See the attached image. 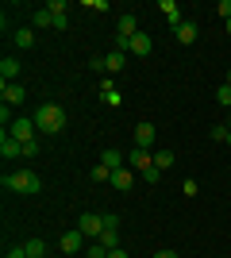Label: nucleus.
<instances>
[{"label":"nucleus","instance_id":"1","mask_svg":"<svg viewBox=\"0 0 231 258\" xmlns=\"http://www.w3.org/2000/svg\"><path fill=\"white\" fill-rule=\"evenodd\" d=\"M4 189H12V193H23V197H39V189H43V181H39V173L35 170H12L4 173Z\"/></svg>","mask_w":231,"mask_h":258},{"label":"nucleus","instance_id":"2","mask_svg":"<svg viewBox=\"0 0 231 258\" xmlns=\"http://www.w3.org/2000/svg\"><path fill=\"white\" fill-rule=\"evenodd\" d=\"M31 119H35V127L43 131V135H58V131L66 127V112H62V104H39Z\"/></svg>","mask_w":231,"mask_h":258},{"label":"nucleus","instance_id":"3","mask_svg":"<svg viewBox=\"0 0 231 258\" xmlns=\"http://www.w3.org/2000/svg\"><path fill=\"white\" fill-rule=\"evenodd\" d=\"M150 46H154V39H150L146 31H139L135 39H123V35H116V50L135 54V58H146V54H150Z\"/></svg>","mask_w":231,"mask_h":258},{"label":"nucleus","instance_id":"4","mask_svg":"<svg viewBox=\"0 0 231 258\" xmlns=\"http://www.w3.org/2000/svg\"><path fill=\"white\" fill-rule=\"evenodd\" d=\"M35 131H39V127H35V119H27V116H23V119H12L8 135H12V139H20L23 147H27V143H35Z\"/></svg>","mask_w":231,"mask_h":258},{"label":"nucleus","instance_id":"5","mask_svg":"<svg viewBox=\"0 0 231 258\" xmlns=\"http://www.w3.org/2000/svg\"><path fill=\"white\" fill-rule=\"evenodd\" d=\"M77 231L85 239H100V231H104V216H97V212H85L81 220H77Z\"/></svg>","mask_w":231,"mask_h":258},{"label":"nucleus","instance_id":"6","mask_svg":"<svg viewBox=\"0 0 231 258\" xmlns=\"http://www.w3.org/2000/svg\"><path fill=\"white\" fill-rule=\"evenodd\" d=\"M0 100L8 108H16V104L27 100V93H23V85H16V81H0Z\"/></svg>","mask_w":231,"mask_h":258},{"label":"nucleus","instance_id":"7","mask_svg":"<svg viewBox=\"0 0 231 258\" xmlns=\"http://www.w3.org/2000/svg\"><path fill=\"white\" fill-rule=\"evenodd\" d=\"M58 247H62V254H81V250H85V235H81V231H66V235L58 239Z\"/></svg>","mask_w":231,"mask_h":258},{"label":"nucleus","instance_id":"8","mask_svg":"<svg viewBox=\"0 0 231 258\" xmlns=\"http://www.w3.org/2000/svg\"><path fill=\"white\" fill-rule=\"evenodd\" d=\"M0 154H4V158H23V143L20 139H12L8 131H4V135H0Z\"/></svg>","mask_w":231,"mask_h":258},{"label":"nucleus","instance_id":"9","mask_svg":"<svg viewBox=\"0 0 231 258\" xmlns=\"http://www.w3.org/2000/svg\"><path fill=\"white\" fill-rule=\"evenodd\" d=\"M116 35H123V39H135V35H139V20H135L131 12H123V16H120V23H116Z\"/></svg>","mask_w":231,"mask_h":258},{"label":"nucleus","instance_id":"10","mask_svg":"<svg viewBox=\"0 0 231 258\" xmlns=\"http://www.w3.org/2000/svg\"><path fill=\"white\" fill-rule=\"evenodd\" d=\"M135 147H143V151H150L154 147V123H139V127H135Z\"/></svg>","mask_w":231,"mask_h":258},{"label":"nucleus","instance_id":"11","mask_svg":"<svg viewBox=\"0 0 231 258\" xmlns=\"http://www.w3.org/2000/svg\"><path fill=\"white\" fill-rule=\"evenodd\" d=\"M127 162H131V170H150V166H154V154L143 151V147H131V158H127Z\"/></svg>","mask_w":231,"mask_h":258},{"label":"nucleus","instance_id":"12","mask_svg":"<svg viewBox=\"0 0 231 258\" xmlns=\"http://www.w3.org/2000/svg\"><path fill=\"white\" fill-rule=\"evenodd\" d=\"M112 185H116L120 193H127V189L135 185V173L127 170V166H120V170H112Z\"/></svg>","mask_w":231,"mask_h":258},{"label":"nucleus","instance_id":"13","mask_svg":"<svg viewBox=\"0 0 231 258\" xmlns=\"http://www.w3.org/2000/svg\"><path fill=\"white\" fill-rule=\"evenodd\" d=\"M104 66H108V74H123L127 54H123V50H108V54H104Z\"/></svg>","mask_w":231,"mask_h":258},{"label":"nucleus","instance_id":"14","mask_svg":"<svg viewBox=\"0 0 231 258\" xmlns=\"http://www.w3.org/2000/svg\"><path fill=\"white\" fill-rule=\"evenodd\" d=\"M174 35H177V43L193 46V43H197V23H177V27H174Z\"/></svg>","mask_w":231,"mask_h":258},{"label":"nucleus","instance_id":"15","mask_svg":"<svg viewBox=\"0 0 231 258\" xmlns=\"http://www.w3.org/2000/svg\"><path fill=\"white\" fill-rule=\"evenodd\" d=\"M158 12H162L174 27H177V23H185V20H181V8H177V0H162V4H158Z\"/></svg>","mask_w":231,"mask_h":258},{"label":"nucleus","instance_id":"16","mask_svg":"<svg viewBox=\"0 0 231 258\" xmlns=\"http://www.w3.org/2000/svg\"><path fill=\"white\" fill-rule=\"evenodd\" d=\"M0 77H4V81H16V77H20V58H4V62H0Z\"/></svg>","mask_w":231,"mask_h":258},{"label":"nucleus","instance_id":"17","mask_svg":"<svg viewBox=\"0 0 231 258\" xmlns=\"http://www.w3.org/2000/svg\"><path fill=\"white\" fill-rule=\"evenodd\" d=\"M16 46H20V50H31L35 46V27H20V31H16Z\"/></svg>","mask_w":231,"mask_h":258},{"label":"nucleus","instance_id":"18","mask_svg":"<svg viewBox=\"0 0 231 258\" xmlns=\"http://www.w3.org/2000/svg\"><path fill=\"white\" fill-rule=\"evenodd\" d=\"M97 243H104V247H108V250H116V247H120V227H104Z\"/></svg>","mask_w":231,"mask_h":258},{"label":"nucleus","instance_id":"19","mask_svg":"<svg viewBox=\"0 0 231 258\" xmlns=\"http://www.w3.org/2000/svg\"><path fill=\"white\" fill-rule=\"evenodd\" d=\"M100 166H108V170H120V166H123V154H120V151H112V147H108V151L100 154Z\"/></svg>","mask_w":231,"mask_h":258},{"label":"nucleus","instance_id":"20","mask_svg":"<svg viewBox=\"0 0 231 258\" xmlns=\"http://www.w3.org/2000/svg\"><path fill=\"white\" fill-rule=\"evenodd\" d=\"M23 250H27V258H46V243H43V239H27Z\"/></svg>","mask_w":231,"mask_h":258},{"label":"nucleus","instance_id":"21","mask_svg":"<svg viewBox=\"0 0 231 258\" xmlns=\"http://www.w3.org/2000/svg\"><path fill=\"white\" fill-rule=\"evenodd\" d=\"M31 27H39V31H43V27H54V16H50L46 8H39V12L31 16Z\"/></svg>","mask_w":231,"mask_h":258},{"label":"nucleus","instance_id":"22","mask_svg":"<svg viewBox=\"0 0 231 258\" xmlns=\"http://www.w3.org/2000/svg\"><path fill=\"white\" fill-rule=\"evenodd\" d=\"M154 166H158V170H170V166H174V151H154Z\"/></svg>","mask_w":231,"mask_h":258},{"label":"nucleus","instance_id":"23","mask_svg":"<svg viewBox=\"0 0 231 258\" xmlns=\"http://www.w3.org/2000/svg\"><path fill=\"white\" fill-rule=\"evenodd\" d=\"M89 177H93L97 185H104V181H112V170H108V166H93V173H89Z\"/></svg>","mask_w":231,"mask_h":258},{"label":"nucleus","instance_id":"24","mask_svg":"<svg viewBox=\"0 0 231 258\" xmlns=\"http://www.w3.org/2000/svg\"><path fill=\"white\" fill-rule=\"evenodd\" d=\"M85 258H108V247H104V243H89V247H85Z\"/></svg>","mask_w":231,"mask_h":258},{"label":"nucleus","instance_id":"25","mask_svg":"<svg viewBox=\"0 0 231 258\" xmlns=\"http://www.w3.org/2000/svg\"><path fill=\"white\" fill-rule=\"evenodd\" d=\"M227 131H231L227 123H216V127L208 131V139H216V143H227Z\"/></svg>","mask_w":231,"mask_h":258},{"label":"nucleus","instance_id":"26","mask_svg":"<svg viewBox=\"0 0 231 258\" xmlns=\"http://www.w3.org/2000/svg\"><path fill=\"white\" fill-rule=\"evenodd\" d=\"M66 0H50V4H46V12H50V16H66Z\"/></svg>","mask_w":231,"mask_h":258},{"label":"nucleus","instance_id":"27","mask_svg":"<svg viewBox=\"0 0 231 258\" xmlns=\"http://www.w3.org/2000/svg\"><path fill=\"white\" fill-rule=\"evenodd\" d=\"M158 177H162V170H158V166H150V170H143V181H146V185H158Z\"/></svg>","mask_w":231,"mask_h":258},{"label":"nucleus","instance_id":"28","mask_svg":"<svg viewBox=\"0 0 231 258\" xmlns=\"http://www.w3.org/2000/svg\"><path fill=\"white\" fill-rule=\"evenodd\" d=\"M216 100H220V104H231V85H227V81L216 89Z\"/></svg>","mask_w":231,"mask_h":258},{"label":"nucleus","instance_id":"29","mask_svg":"<svg viewBox=\"0 0 231 258\" xmlns=\"http://www.w3.org/2000/svg\"><path fill=\"white\" fill-rule=\"evenodd\" d=\"M89 70H93V74H108V66H104L100 54H97V58H89Z\"/></svg>","mask_w":231,"mask_h":258},{"label":"nucleus","instance_id":"30","mask_svg":"<svg viewBox=\"0 0 231 258\" xmlns=\"http://www.w3.org/2000/svg\"><path fill=\"white\" fill-rule=\"evenodd\" d=\"M216 12H220V20H231V0H220V4H216Z\"/></svg>","mask_w":231,"mask_h":258},{"label":"nucleus","instance_id":"31","mask_svg":"<svg viewBox=\"0 0 231 258\" xmlns=\"http://www.w3.org/2000/svg\"><path fill=\"white\" fill-rule=\"evenodd\" d=\"M69 27V16H54V31H66Z\"/></svg>","mask_w":231,"mask_h":258},{"label":"nucleus","instance_id":"32","mask_svg":"<svg viewBox=\"0 0 231 258\" xmlns=\"http://www.w3.org/2000/svg\"><path fill=\"white\" fill-rule=\"evenodd\" d=\"M8 258H27V250H23V247H12V250H8Z\"/></svg>","mask_w":231,"mask_h":258},{"label":"nucleus","instance_id":"33","mask_svg":"<svg viewBox=\"0 0 231 258\" xmlns=\"http://www.w3.org/2000/svg\"><path fill=\"white\" fill-rule=\"evenodd\" d=\"M108 258H127V250H123V247H116V250H108Z\"/></svg>","mask_w":231,"mask_h":258},{"label":"nucleus","instance_id":"34","mask_svg":"<svg viewBox=\"0 0 231 258\" xmlns=\"http://www.w3.org/2000/svg\"><path fill=\"white\" fill-rule=\"evenodd\" d=\"M154 258H177V250H158Z\"/></svg>","mask_w":231,"mask_h":258},{"label":"nucleus","instance_id":"35","mask_svg":"<svg viewBox=\"0 0 231 258\" xmlns=\"http://www.w3.org/2000/svg\"><path fill=\"white\" fill-rule=\"evenodd\" d=\"M227 147H231V131H227Z\"/></svg>","mask_w":231,"mask_h":258},{"label":"nucleus","instance_id":"36","mask_svg":"<svg viewBox=\"0 0 231 258\" xmlns=\"http://www.w3.org/2000/svg\"><path fill=\"white\" fill-rule=\"evenodd\" d=\"M227 85H231V70H227Z\"/></svg>","mask_w":231,"mask_h":258},{"label":"nucleus","instance_id":"37","mask_svg":"<svg viewBox=\"0 0 231 258\" xmlns=\"http://www.w3.org/2000/svg\"><path fill=\"white\" fill-rule=\"evenodd\" d=\"M227 31H231V20H227Z\"/></svg>","mask_w":231,"mask_h":258},{"label":"nucleus","instance_id":"38","mask_svg":"<svg viewBox=\"0 0 231 258\" xmlns=\"http://www.w3.org/2000/svg\"><path fill=\"white\" fill-rule=\"evenodd\" d=\"M227 127H231V123H227Z\"/></svg>","mask_w":231,"mask_h":258}]
</instances>
